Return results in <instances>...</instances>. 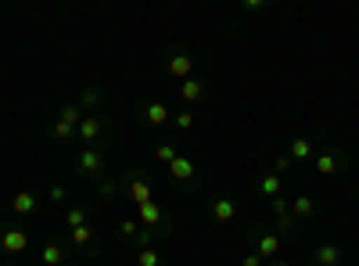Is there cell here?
<instances>
[{
	"label": "cell",
	"instance_id": "cell-23",
	"mask_svg": "<svg viewBox=\"0 0 359 266\" xmlns=\"http://www.w3.org/2000/svg\"><path fill=\"white\" fill-rule=\"evenodd\" d=\"M291 216H294L298 223L313 220V216H316V201H313L309 194H294V198H291Z\"/></svg>",
	"mask_w": 359,
	"mask_h": 266
},
{
	"label": "cell",
	"instance_id": "cell-36",
	"mask_svg": "<svg viewBox=\"0 0 359 266\" xmlns=\"http://www.w3.org/2000/svg\"><path fill=\"white\" fill-rule=\"evenodd\" d=\"M62 266H86L83 259H69V262H62Z\"/></svg>",
	"mask_w": 359,
	"mask_h": 266
},
{
	"label": "cell",
	"instance_id": "cell-3",
	"mask_svg": "<svg viewBox=\"0 0 359 266\" xmlns=\"http://www.w3.org/2000/svg\"><path fill=\"white\" fill-rule=\"evenodd\" d=\"M123 194H126L133 205L155 201V180H151V173L140 169V166H126V169H123Z\"/></svg>",
	"mask_w": 359,
	"mask_h": 266
},
{
	"label": "cell",
	"instance_id": "cell-21",
	"mask_svg": "<svg viewBox=\"0 0 359 266\" xmlns=\"http://www.w3.org/2000/svg\"><path fill=\"white\" fill-rule=\"evenodd\" d=\"M118 194H123V176H111L108 173L101 184H94V201H101V205L104 201H115Z\"/></svg>",
	"mask_w": 359,
	"mask_h": 266
},
{
	"label": "cell",
	"instance_id": "cell-15",
	"mask_svg": "<svg viewBox=\"0 0 359 266\" xmlns=\"http://www.w3.org/2000/svg\"><path fill=\"white\" fill-rule=\"evenodd\" d=\"M309 262L313 266H341L345 262V248L338 241H323V245H316L309 252Z\"/></svg>",
	"mask_w": 359,
	"mask_h": 266
},
{
	"label": "cell",
	"instance_id": "cell-8",
	"mask_svg": "<svg viewBox=\"0 0 359 266\" xmlns=\"http://www.w3.org/2000/svg\"><path fill=\"white\" fill-rule=\"evenodd\" d=\"M65 241H69L72 252H79V259H101V238H97L94 223L69 230V234H65Z\"/></svg>",
	"mask_w": 359,
	"mask_h": 266
},
{
	"label": "cell",
	"instance_id": "cell-18",
	"mask_svg": "<svg viewBox=\"0 0 359 266\" xmlns=\"http://www.w3.org/2000/svg\"><path fill=\"white\" fill-rule=\"evenodd\" d=\"M255 194L266 198V201L280 198V194H284V176H280V173H262L259 180H255Z\"/></svg>",
	"mask_w": 359,
	"mask_h": 266
},
{
	"label": "cell",
	"instance_id": "cell-17",
	"mask_svg": "<svg viewBox=\"0 0 359 266\" xmlns=\"http://www.w3.org/2000/svg\"><path fill=\"white\" fill-rule=\"evenodd\" d=\"M104 101H108V94H104V86L101 83H86L83 91H79V108H83V115L86 112H104Z\"/></svg>",
	"mask_w": 359,
	"mask_h": 266
},
{
	"label": "cell",
	"instance_id": "cell-35",
	"mask_svg": "<svg viewBox=\"0 0 359 266\" xmlns=\"http://www.w3.org/2000/svg\"><path fill=\"white\" fill-rule=\"evenodd\" d=\"M266 266H294V262H291V259H269Z\"/></svg>",
	"mask_w": 359,
	"mask_h": 266
},
{
	"label": "cell",
	"instance_id": "cell-29",
	"mask_svg": "<svg viewBox=\"0 0 359 266\" xmlns=\"http://www.w3.org/2000/svg\"><path fill=\"white\" fill-rule=\"evenodd\" d=\"M50 140H54V144H72V140H76V130L54 119V126H50Z\"/></svg>",
	"mask_w": 359,
	"mask_h": 266
},
{
	"label": "cell",
	"instance_id": "cell-5",
	"mask_svg": "<svg viewBox=\"0 0 359 266\" xmlns=\"http://www.w3.org/2000/svg\"><path fill=\"white\" fill-rule=\"evenodd\" d=\"M169 180L184 191V194H194V191L201 187V166H198L191 155L180 152V155L172 159V166H169Z\"/></svg>",
	"mask_w": 359,
	"mask_h": 266
},
{
	"label": "cell",
	"instance_id": "cell-19",
	"mask_svg": "<svg viewBox=\"0 0 359 266\" xmlns=\"http://www.w3.org/2000/svg\"><path fill=\"white\" fill-rule=\"evenodd\" d=\"M94 220V201H76L65 209V230H76V227H86Z\"/></svg>",
	"mask_w": 359,
	"mask_h": 266
},
{
	"label": "cell",
	"instance_id": "cell-14",
	"mask_svg": "<svg viewBox=\"0 0 359 266\" xmlns=\"http://www.w3.org/2000/svg\"><path fill=\"white\" fill-rule=\"evenodd\" d=\"M176 91H180V101H184L187 108H198V105L208 98V83H205L201 76H191V79H184V83H180Z\"/></svg>",
	"mask_w": 359,
	"mask_h": 266
},
{
	"label": "cell",
	"instance_id": "cell-38",
	"mask_svg": "<svg viewBox=\"0 0 359 266\" xmlns=\"http://www.w3.org/2000/svg\"><path fill=\"white\" fill-rule=\"evenodd\" d=\"M306 266H313V262H306Z\"/></svg>",
	"mask_w": 359,
	"mask_h": 266
},
{
	"label": "cell",
	"instance_id": "cell-4",
	"mask_svg": "<svg viewBox=\"0 0 359 266\" xmlns=\"http://www.w3.org/2000/svg\"><path fill=\"white\" fill-rule=\"evenodd\" d=\"M313 169L323 176H341L348 169V155L331 140H316V155H313Z\"/></svg>",
	"mask_w": 359,
	"mask_h": 266
},
{
	"label": "cell",
	"instance_id": "cell-26",
	"mask_svg": "<svg viewBox=\"0 0 359 266\" xmlns=\"http://www.w3.org/2000/svg\"><path fill=\"white\" fill-rule=\"evenodd\" d=\"M169 126H172L176 133H187V130H194V108H180V112H172Z\"/></svg>",
	"mask_w": 359,
	"mask_h": 266
},
{
	"label": "cell",
	"instance_id": "cell-32",
	"mask_svg": "<svg viewBox=\"0 0 359 266\" xmlns=\"http://www.w3.org/2000/svg\"><path fill=\"white\" fill-rule=\"evenodd\" d=\"M241 266H266V259H262L259 252H245V255H241Z\"/></svg>",
	"mask_w": 359,
	"mask_h": 266
},
{
	"label": "cell",
	"instance_id": "cell-31",
	"mask_svg": "<svg viewBox=\"0 0 359 266\" xmlns=\"http://www.w3.org/2000/svg\"><path fill=\"white\" fill-rule=\"evenodd\" d=\"M269 213H273V216H287L291 213V198H273V201H269Z\"/></svg>",
	"mask_w": 359,
	"mask_h": 266
},
{
	"label": "cell",
	"instance_id": "cell-10",
	"mask_svg": "<svg viewBox=\"0 0 359 266\" xmlns=\"http://www.w3.org/2000/svg\"><path fill=\"white\" fill-rule=\"evenodd\" d=\"M237 198L233 194H226V191H219V194H208V201H205V216L212 220V223H219V227H230L233 220H237Z\"/></svg>",
	"mask_w": 359,
	"mask_h": 266
},
{
	"label": "cell",
	"instance_id": "cell-28",
	"mask_svg": "<svg viewBox=\"0 0 359 266\" xmlns=\"http://www.w3.org/2000/svg\"><path fill=\"white\" fill-rule=\"evenodd\" d=\"M133 262H137V266H169V262H165V255H162L158 248H137Z\"/></svg>",
	"mask_w": 359,
	"mask_h": 266
},
{
	"label": "cell",
	"instance_id": "cell-9",
	"mask_svg": "<svg viewBox=\"0 0 359 266\" xmlns=\"http://www.w3.org/2000/svg\"><path fill=\"white\" fill-rule=\"evenodd\" d=\"M194 69H198V62H194V54L187 51V47H180V44H169L165 47V72L172 76V79H191L194 76Z\"/></svg>",
	"mask_w": 359,
	"mask_h": 266
},
{
	"label": "cell",
	"instance_id": "cell-34",
	"mask_svg": "<svg viewBox=\"0 0 359 266\" xmlns=\"http://www.w3.org/2000/svg\"><path fill=\"white\" fill-rule=\"evenodd\" d=\"M241 11H266V4H262V0H245V4H241Z\"/></svg>",
	"mask_w": 359,
	"mask_h": 266
},
{
	"label": "cell",
	"instance_id": "cell-6",
	"mask_svg": "<svg viewBox=\"0 0 359 266\" xmlns=\"http://www.w3.org/2000/svg\"><path fill=\"white\" fill-rule=\"evenodd\" d=\"M137 223L147 227V230L165 234V238H172V230H176V220H172V213L165 209L162 201H144V205H137Z\"/></svg>",
	"mask_w": 359,
	"mask_h": 266
},
{
	"label": "cell",
	"instance_id": "cell-2",
	"mask_svg": "<svg viewBox=\"0 0 359 266\" xmlns=\"http://www.w3.org/2000/svg\"><path fill=\"white\" fill-rule=\"evenodd\" d=\"M111 137V119L104 112H86L76 126V144L79 147H104Z\"/></svg>",
	"mask_w": 359,
	"mask_h": 266
},
{
	"label": "cell",
	"instance_id": "cell-1",
	"mask_svg": "<svg viewBox=\"0 0 359 266\" xmlns=\"http://www.w3.org/2000/svg\"><path fill=\"white\" fill-rule=\"evenodd\" d=\"M72 169L83 184H101L108 176V155L104 147H79L76 159H72Z\"/></svg>",
	"mask_w": 359,
	"mask_h": 266
},
{
	"label": "cell",
	"instance_id": "cell-12",
	"mask_svg": "<svg viewBox=\"0 0 359 266\" xmlns=\"http://www.w3.org/2000/svg\"><path fill=\"white\" fill-rule=\"evenodd\" d=\"M248 241H252V252H259L266 262H269V259H280V252H284V241H280L269 227H262V223H255V227L248 230Z\"/></svg>",
	"mask_w": 359,
	"mask_h": 266
},
{
	"label": "cell",
	"instance_id": "cell-22",
	"mask_svg": "<svg viewBox=\"0 0 359 266\" xmlns=\"http://www.w3.org/2000/svg\"><path fill=\"white\" fill-rule=\"evenodd\" d=\"M269 230H273L280 241H291V245L298 241V220H294L291 213H287V216H273V223H269Z\"/></svg>",
	"mask_w": 359,
	"mask_h": 266
},
{
	"label": "cell",
	"instance_id": "cell-13",
	"mask_svg": "<svg viewBox=\"0 0 359 266\" xmlns=\"http://www.w3.org/2000/svg\"><path fill=\"white\" fill-rule=\"evenodd\" d=\"M36 259H40V266H62V262H69V259H72V248H69V241H65V238L50 234V238L40 245Z\"/></svg>",
	"mask_w": 359,
	"mask_h": 266
},
{
	"label": "cell",
	"instance_id": "cell-25",
	"mask_svg": "<svg viewBox=\"0 0 359 266\" xmlns=\"http://www.w3.org/2000/svg\"><path fill=\"white\" fill-rule=\"evenodd\" d=\"M79 119H83V108L76 105V101H65L62 108H57V123H65V126H79Z\"/></svg>",
	"mask_w": 359,
	"mask_h": 266
},
{
	"label": "cell",
	"instance_id": "cell-20",
	"mask_svg": "<svg viewBox=\"0 0 359 266\" xmlns=\"http://www.w3.org/2000/svg\"><path fill=\"white\" fill-rule=\"evenodd\" d=\"M313 155H316V140H309V137H294V140L287 144V159H291L294 166L313 162Z\"/></svg>",
	"mask_w": 359,
	"mask_h": 266
},
{
	"label": "cell",
	"instance_id": "cell-30",
	"mask_svg": "<svg viewBox=\"0 0 359 266\" xmlns=\"http://www.w3.org/2000/svg\"><path fill=\"white\" fill-rule=\"evenodd\" d=\"M115 234H118L123 241L133 245V241H137V234H140V223H137V220H118V230H115Z\"/></svg>",
	"mask_w": 359,
	"mask_h": 266
},
{
	"label": "cell",
	"instance_id": "cell-24",
	"mask_svg": "<svg viewBox=\"0 0 359 266\" xmlns=\"http://www.w3.org/2000/svg\"><path fill=\"white\" fill-rule=\"evenodd\" d=\"M180 155V144H176V137H162L158 144H155V159H158V166H172V159Z\"/></svg>",
	"mask_w": 359,
	"mask_h": 266
},
{
	"label": "cell",
	"instance_id": "cell-11",
	"mask_svg": "<svg viewBox=\"0 0 359 266\" xmlns=\"http://www.w3.org/2000/svg\"><path fill=\"white\" fill-rule=\"evenodd\" d=\"M133 115H137V123H140V126H147V130H162V126H169V119H172L169 105H165V101H158V98L140 101V105L133 108Z\"/></svg>",
	"mask_w": 359,
	"mask_h": 266
},
{
	"label": "cell",
	"instance_id": "cell-33",
	"mask_svg": "<svg viewBox=\"0 0 359 266\" xmlns=\"http://www.w3.org/2000/svg\"><path fill=\"white\" fill-rule=\"evenodd\" d=\"M291 166H294V162H291L287 155H277V162H273V173H280V176H284V173H287Z\"/></svg>",
	"mask_w": 359,
	"mask_h": 266
},
{
	"label": "cell",
	"instance_id": "cell-27",
	"mask_svg": "<svg viewBox=\"0 0 359 266\" xmlns=\"http://www.w3.org/2000/svg\"><path fill=\"white\" fill-rule=\"evenodd\" d=\"M47 205H57V209H69V187L65 184H50L47 194H43Z\"/></svg>",
	"mask_w": 359,
	"mask_h": 266
},
{
	"label": "cell",
	"instance_id": "cell-37",
	"mask_svg": "<svg viewBox=\"0 0 359 266\" xmlns=\"http://www.w3.org/2000/svg\"><path fill=\"white\" fill-rule=\"evenodd\" d=\"M0 266H15V262H4V259H0Z\"/></svg>",
	"mask_w": 359,
	"mask_h": 266
},
{
	"label": "cell",
	"instance_id": "cell-16",
	"mask_svg": "<svg viewBox=\"0 0 359 266\" xmlns=\"http://www.w3.org/2000/svg\"><path fill=\"white\" fill-rule=\"evenodd\" d=\"M43 209V198L36 194V191H18L15 198H11V213L18 216V220H29V216H36Z\"/></svg>",
	"mask_w": 359,
	"mask_h": 266
},
{
	"label": "cell",
	"instance_id": "cell-7",
	"mask_svg": "<svg viewBox=\"0 0 359 266\" xmlns=\"http://www.w3.org/2000/svg\"><path fill=\"white\" fill-rule=\"evenodd\" d=\"M29 248H33V234H29V227L0 220V252L4 255H25Z\"/></svg>",
	"mask_w": 359,
	"mask_h": 266
}]
</instances>
